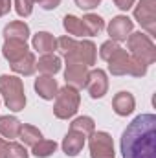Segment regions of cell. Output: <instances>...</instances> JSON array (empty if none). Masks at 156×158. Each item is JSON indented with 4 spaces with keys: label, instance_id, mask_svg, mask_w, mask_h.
Wrapping results in <instances>:
<instances>
[{
    "label": "cell",
    "instance_id": "1",
    "mask_svg": "<svg viewBox=\"0 0 156 158\" xmlns=\"http://www.w3.org/2000/svg\"><path fill=\"white\" fill-rule=\"evenodd\" d=\"M123 158H156V116L140 114L121 134Z\"/></svg>",
    "mask_w": 156,
    "mask_h": 158
},
{
    "label": "cell",
    "instance_id": "2",
    "mask_svg": "<svg viewBox=\"0 0 156 158\" xmlns=\"http://www.w3.org/2000/svg\"><path fill=\"white\" fill-rule=\"evenodd\" d=\"M57 50L66 63H83L92 66L96 63V44L92 40H76L74 37L57 39Z\"/></svg>",
    "mask_w": 156,
    "mask_h": 158
},
{
    "label": "cell",
    "instance_id": "3",
    "mask_svg": "<svg viewBox=\"0 0 156 158\" xmlns=\"http://www.w3.org/2000/svg\"><path fill=\"white\" fill-rule=\"evenodd\" d=\"M0 94L4 98V103L9 110L20 112L26 107V94H24V83L17 76H0Z\"/></svg>",
    "mask_w": 156,
    "mask_h": 158
},
{
    "label": "cell",
    "instance_id": "4",
    "mask_svg": "<svg viewBox=\"0 0 156 158\" xmlns=\"http://www.w3.org/2000/svg\"><path fill=\"white\" fill-rule=\"evenodd\" d=\"M109 72L112 76H132V77H143L147 74V66L136 61L127 50L119 48L116 53L107 61Z\"/></svg>",
    "mask_w": 156,
    "mask_h": 158
},
{
    "label": "cell",
    "instance_id": "5",
    "mask_svg": "<svg viewBox=\"0 0 156 158\" xmlns=\"http://www.w3.org/2000/svg\"><path fill=\"white\" fill-rule=\"evenodd\" d=\"M127 46H129V53L142 64L149 66L156 61V46L149 35L142 31H134L127 37Z\"/></svg>",
    "mask_w": 156,
    "mask_h": 158
},
{
    "label": "cell",
    "instance_id": "6",
    "mask_svg": "<svg viewBox=\"0 0 156 158\" xmlns=\"http://www.w3.org/2000/svg\"><path fill=\"white\" fill-rule=\"evenodd\" d=\"M81 103V96L79 90L66 85L63 88H59L57 96H55V105H53V114L59 119H68L72 116H76Z\"/></svg>",
    "mask_w": 156,
    "mask_h": 158
},
{
    "label": "cell",
    "instance_id": "7",
    "mask_svg": "<svg viewBox=\"0 0 156 158\" xmlns=\"http://www.w3.org/2000/svg\"><path fill=\"white\" fill-rule=\"evenodd\" d=\"M88 147H90V158H114L116 151H114V142L112 136L105 131H94L88 136Z\"/></svg>",
    "mask_w": 156,
    "mask_h": 158
},
{
    "label": "cell",
    "instance_id": "8",
    "mask_svg": "<svg viewBox=\"0 0 156 158\" xmlns=\"http://www.w3.org/2000/svg\"><path fill=\"white\" fill-rule=\"evenodd\" d=\"M134 19L147 31L149 37L156 35V0H140L134 7Z\"/></svg>",
    "mask_w": 156,
    "mask_h": 158
},
{
    "label": "cell",
    "instance_id": "9",
    "mask_svg": "<svg viewBox=\"0 0 156 158\" xmlns=\"http://www.w3.org/2000/svg\"><path fill=\"white\" fill-rule=\"evenodd\" d=\"M84 88L88 90L90 98L92 99H99L107 94L109 90V79H107V72L101 70V68H96L92 72H88V79H86V85Z\"/></svg>",
    "mask_w": 156,
    "mask_h": 158
},
{
    "label": "cell",
    "instance_id": "10",
    "mask_svg": "<svg viewBox=\"0 0 156 158\" xmlns=\"http://www.w3.org/2000/svg\"><path fill=\"white\" fill-rule=\"evenodd\" d=\"M132 28H134V24H132V20H130L129 17L117 15V17H114V19L109 22L107 31H109V35H110V40L121 42V40H127V37L132 33Z\"/></svg>",
    "mask_w": 156,
    "mask_h": 158
},
{
    "label": "cell",
    "instance_id": "11",
    "mask_svg": "<svg viewBox=\"0 0 156 158\" xmlns=\"http://www.w3.org/2000/svg\"><path fill=\"white\" fill-rule=\"evenodd\" d=\"M88 66L83 63H66V70H64V81L66 85L74 86V88H83L86 85L88 79Z\"/></svg>",
    "mask_w": 156,
    "mask_h": 158
},
{
    "label": "cell",
    "instance_id": "12",
    "mask_svg": "<svg viewBox=\"0 0 156 158\" xmlns=\"http://www.w3.org/2000/svg\"><path fill=\"white\" fill-rule=\"evenodd\" d=\"M28 52H30V48H28L26 40H18V39H6L4 40L2 55L6 57V61H9V64H13L18 59H22Z\"/></svg>",
    "mask_w": 156,
    "mask_h": 158
},
{
    "label": "cell",
    "instance_id": "13",
    "mask_svg": "<svg viewBox=\"0 0 156 158\" xmlns=\"http://www.w3.org/2000/svg\"><path fill=\"white\" fill-rule=\"evenodd\" d=\"M84 140H86V138H84L81 132L68 131L66 136L63 138V143H61L64 155H66V156H77L79 153L83 151V147H84Z\"/></svg>",
    "mask_w": 156,
    "mask_h": 158
},
{
    "label": "cell",
    "instance_id": "14",
    "mask_svg": "<svg viewBox=\"0 0 156 158\" xmlns=\"http://www.w3.org/2000/svg\"><path fill=\"white\" fill-rule=\"evenodd\" d=\"M136 99L130 92H117L112 99V109L117 116H129L134 112Z\"/></svg>",
    "mask_w": 156,
    "mask_h": 158
},
{
    "label": "cell",
    "instance_id": "15",
    "mask_svg": "<svg viewBox=\"0 0 156 158\" xmlns=\"http://www.w3.org/2000/svg\"><path fill=\"white\" fill-rule=\"evenodd\" d=\"M35 92L39 94L42 99L50 101V99H53L57 96L59 85L53 79V76H40V77L35 79Z\"/></svg>",
    "mask_w": 156,
    "mask_h": 158
},
{
    "label": "cell",
    "instance_id": "16",
    "mask_svg": "<svg viewBox=\"0 0 156 158\" xmlns=\"http://www.w3.org/2000/svg\"><path fill=\"white\" fill-rule=\"evenodd\" d=\"M31 44H33V50H37L42 55L53 53V50H57V39H55L51 33H48V31H39V33H35Z\"/></svg>",
    "mask_w": 156,
    "mask_h": 158
},
{
    "label": "cell",
    "instance_id": "17",
    "mask_svg": "<svg viewBox=\"0 0 156 158\" xmlns=\"http://www.w3.org/2000/svg\"><path fill=\"white\" fill-rule=\"evenodd\" d=\"M28 37H30V26L22 20H13L4 28V39L28 40Z\"/></svg>",
    "mask_w": 156,
    "mask_h": 158
},
{
    "label": "cell",
    "instance_id": "18",
    "mask_svg": "<svg viewBox=\"0 0 156 158\" xmlns=\"http://www.w3.org/2000/svg\"><path fill=\"white\" fill-rule=\"evenodd\" d=\"M22 123L15 116H0V134L7 140H15L18 138Z\"/></svg>",
    "mask_w": 156,
    "mask_h": 158
},
{
    "label": "cell",
    "instance_id": "19",
    "mask_svg": "<svg viewBox=\"0 0 156 158\" xmlns=\"http://www.w3.org/2000/svg\"><path fill=\"white\" fill-rule=\"evenodd\" d=\"M11 70L18 76H31L35 70H37V59L31 52H28L22 59H18L17 63L11 64Z\"/></svg>",
    "mask_w": 156,
    "mask_h": 158
},
{
    "label": "cell",
    "instance_id": "20",
    "mask_svg": "<svg viewBox=\"0 0 156 158\" xmlns=\"http://www.w3.org/2000/svg\"><path fill=\"white\" fill-rule=\"evenodd\" d=\"M37 68L42 76H55L61 70V59L53 53H46L37 61Z\"/></svg>",
    "mask_w": 156,
    "mask_h": 158
},
{
    "label": "cell",
    "instance_id": "21",
    "mask_svg": "<svg viewBox=\"0 0 156 158\" xmlns=\"http://www.w3.org/2000/svg\"><path fill=\"white\" fill-rule=\"evenodd\" d=\"M18 140H20L24 145H28V147H33V145H35L39 140H42V132H40L37 127L24 123V125L20 127V132H18Z\"/></svg>",
    "mask_w": 156,
    "mask_h": 158
},
{
    "label": "cell",
    "instance_id": "22",
    "mask_svg": "<svg viewBox=\"0 0 156 158\" xmlns=\"http://www.w3.org/2000/svg\"><path fill=\"white\" fill-rule=\"evenodd\" d=\"M81 20H83L84 30H86V35H90V37H94V35H97V33H101V31L105 30V20H103L99 15L88 13V15H84Z\"/></svg>",
    "mask_w": 156,
    "mask_h": 158
},
{
    "label": "cell",
    "instance_id": "23",
    "mask_svg": "<svg viewBox=\"0 0 156 158\" xmlns=\"http://www.w3.org/2000/svg\"><path fill=\"white\" fill-rule=\"evenodd\" d=\"M63 26L68 31V35H72V37H86V30L83 26V20L77 19L76 15H66L63 19Z\"/></svg>",
    "mask_w": 156,
    "mask_h": 158
},
{
    "label": "cell",
    "instance_id": "24",
    "mask_svg": "<svg viewBox=\"0 0 156 158\" xmlns=\"http://www.w3.org/2000/svg\"><path fill=\"white\" fill-rule=\"evenodd\" d=\"M70 131L81 132L84 138H88L96 131V123H94V119L90 118V116H79V118H76L70 123Z\"/></svg>",
    "mask_w": 156,
    "mask_h": 158
},
{
    "label": "cell",
    "instance_id": "25",
    "mask_svg": "<svg viewBox=\"0 0 156 158\" xmlns=\"http://www.w3.org/2000/svg\"><path fill=\"white\" fill-rule=\"evenodd\" d=\"M55 151H57V143L53 140H39L31 147L33 156H37V158H48V156H51Z\"/></svg>",
    "mask_w": 156,
    "mask_h": 158
},
{
    "label": "cell",
    "instance_id": "26",
    "mask_svg": "<svg viewBox=\"0 0 156 158\" xmlns=\"http://www.w3.org/2000/svg\"><path fill=\"white\" fill-rule=\"evenodd\" d=\"M4 158H28V151L22 143L17 142H7V149H6V156Z\"/></svg>",
    "mask_w": 156,
    "mask_h": 158
},
{
    "label": "cell",
    "instance_id": "27",
    "mask_svg": "<svg viewBox=\"0 0 156 158\" xmlns=\"http://www.w3.org/2000/svg\"><path fill=\"white\" fill-rule=\"evenodd\" d=\"M119 48H121V46L117 44L116 40H107V42H103V44H101V48H99V55H101V59H103V61H109V59L116 53Z\"/></svg>",
    "mask_w": 156,
    "mask_h": 158
},
{
    "label": "cell",
    "instance_id": "28",
    "mask_svg": "<svg viewBox=\"0 0 156 158\" xmlns=\"http://www.w3.org/2000/svg\"><path fill=\"white\" fill-rule=\"evenodd\" d=\"M33 0H15V11L18 17H30L33 11Z\"/></svg>",
    "mask_w": 156,
    "mask_h": 158
},
{
    "label": "cell",
    "instance_id": "29",
    "mask_svg": "<svg viewBox=\"0 0 156 158\" xmlns=\"http://www.w3.org/2000/svg\"><path fill=\"white\" fill-rule=\"evenodd\" d=\"M74 2L81 9H94V7H97L101 4V0H74Z\"/></svg>",
    "mask_w": 156,
    "mask_h": 158
},
{
    "label": "cell",
    "instance_id": "30",
    "mask_svg": "<svg viewBox=\"0 0 156 158\" xmlns=\"http://www.w3.org/2000/svg\"><path fill=\"white\" fill-rule=\"evenodd\" d=\"M33 2H37L42 9H55V7H59V4H61V0H33Z\"/></svg>",
    "mask_w": 156,
    "mask_h": 158
},
{
    "label": "cell",
    "instance_id": "31",
    "mask_svg": "<svg viewBox=\"0 0 156 158\" xmlns=\"http://www.w3.org/2000/svg\"><path fill=\"white\" fill-rule=\"evenodd\" d=\"M134 2H136V0H114V4H116L121 11H127V9H130V7L134 6Z\"/></svg>",
    "mask_w": 156,
    "mask_h": 158
},
{
    "label": "cell",
    "instance_id": "32",
    "mask_svg": "<svg viewBox=\"0 0 156 158\" xmlns=\"http://www.w3.org/2000/svg\"><path fill=\"white\" fill-rule=\"evenodd\" d=\"M11 9V0H0V15H7Z\"/></svg>",
    "mask_w": 156,
    "mask_h": 158
},
{
    "label": "cell",
    "instance_id": "33",
    "mask_svg": "<svg viewBox=\"0 0 156 158\" xmlns=\"http://www.w3.org/2000/svg\"><path fill=\"white\" fill-rule=\"evenodd\" d=\"M6 149H7V142L4 138H0V158L6 156Z\"/></svg>",
    "mask_w": 156,
    "mask_h": 158
},
{
    "label": "cell",
    "instance_id": "34",
    "mask_svg": "<svg viewBox=\"0 0 156 158\" xmlns=\"http://www.w3.org/2000/svg\"><path fill=\"white\" fill-rule=\"evenodd\" d=\"M0 17H2V15H0Z\"/></svg>",
    "mask_w": 156,
    "mask_h": 158
}]
</instances>
